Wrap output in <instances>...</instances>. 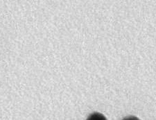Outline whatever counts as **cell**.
<instances>
[{"instance_id": "6da1fadb", "label": "cell", "mask_w": 156, "mask_h": 120, "mask_svg": "<svg viewBox=\"0 0 156 120\" xmlns=\"http://www.w3.org/2000/svg\"><path fill=\"white\" fill-rule=\"evenodd\" d=\"M86 120H108L104 115L100 113V112H93L90 115Z\"/></svg>"}, {"instance_id": "7a4b0ae2", "label": "cell", "mask_w": 156, "mask_h": 120, "mask_svg": "<svg viewBox=\"0 0 156 120\" xmlns=\"http://www.w3.org/2000/svg\"><path fill=\"white\" fill-rule=\"evenodd\" d=\"M122 120H140V119L137 117L130 115V116H128V117H124V118Z\"/></svg>"}]
</instances>
